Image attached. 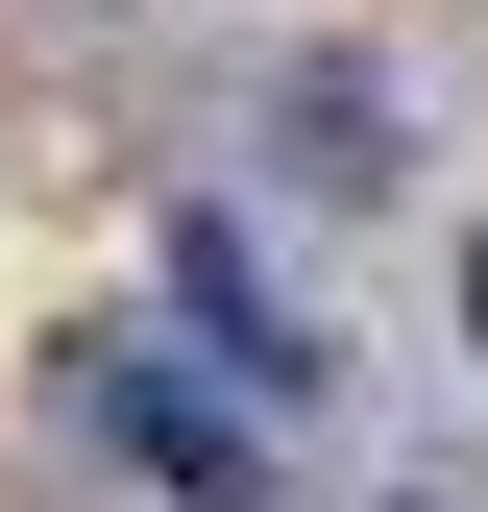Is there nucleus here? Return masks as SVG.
I'll list each match as a JSON object with an SVG mask.
<instances>
[{"label":"nucleus","instance_id":"3","mask_svg":"<svg viewBox=\"0 0 488 512\" xmlns=\"http://www.w3.org/2000/svg\"><path fill=\"white\" fill-rule=\"evenodd\" d=\"M464 317H488V269H464Z\"/></svg>","mask_w":488,"mask_h":512},{"label":"nucleus","instance_id":"2","mask_svg":"<svg viewBox=\"0 0 488 512\" xmlns=\"http://www.w3.org/2000/svg\"><path fill=\"white\" fill-rule=\"evenodd\" d=\"M98 439H122L147 488H196V512H269V439H244L220 391H171L147 342H98Z\"/></svg>","mask_w":488,"mask_h":512},{"label":"nucleus","instance_id":"1","mask_svg":"<svg viewBox=\"0 0 488 512\" xmlns=\"http://www.w3.org/2000/svg\"><path fill=\"white\" fill-rule=\"evenodd\" d=\"M171 317H196V342L244 366V391H342V342L293 317V269H269V244H244L220 196H171Z\"/></svg>","mask_w":488,"mask_h":512}]
</instances>
